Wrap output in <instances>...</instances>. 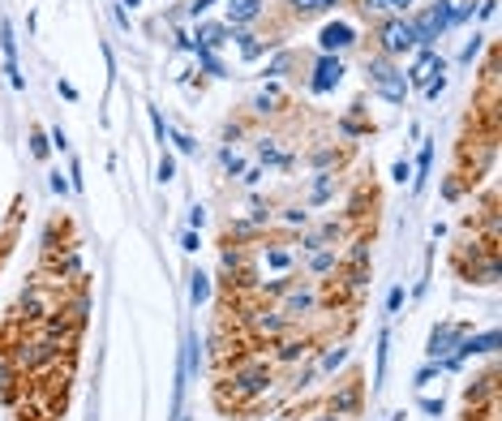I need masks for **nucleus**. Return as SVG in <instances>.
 <instances>
[{
	"label": "nucleus",
	"instance_id": "1",
	"mask_svg": "<svg viewBox=\"0 0 502 421\" xmlns=\"http://www.w3.org/2000/svg\"><path fill=\"white\" fill-rule=\"evenodd\" d=\"M365 73H369V86L373 90H378L382 99H387V104H404V95H408V78H404V73H399L391 61H369L365 65Z\"/></svg>",
	"mask_w": 502,
	"mask_h": 421
},
{
	"label": "nucleus",
	"instance_id": "2",
	"mask_svg": "<svg viewBox=\"0 0 502 421\" xmlns=\"http://www.w3.org/2000/svg\"><path fill=\"white\" fill-rule=\"evenodd\" d=\"M446 26H455V5H451V0H438L434 9H425V13L412 22V31H416V43H421V47H434V39H438Z\"/></svg>",
	"mask_w": 502,
	"mask_h": 421
},
{
	"label": "nucleus",
	"instance_id": "3",
	"mask_svg": "<svg viewBox=\"0 0 502 421\" xmlns=\"http://www.w3.org/2000/svg\"><path fill=\"white\" fill-rule=\"evenodd\" d=\"M382 47L391 56H404V52H416V31H412V22H404V17H395V22H387L382 26Z\"/></svg>",
	"mask_w": 502,
	"mask_h": 421
},
{
	"label": "nucleus",
	"instance_id": "4",
	"mask_svg": "<svg viewBox=\"0 0 502 421\" xmlns=\"http://www.w3.org/2000/svg\"><path fill=\"white\" fill-rule=\"evenodd\" d=\"M339 82H343V65H339V56H326V52H322V61L314 65L309 90H314V95H326V90H335Z\"/></svg>",
	"mask_w": 502,
	"mask_h": 421
},
{
	"label": "nucleus",
	"instance_id": "5",
	"mask_svg": "<svg viewBox=\"0 0 502 421\" xmlns=\"http://www.w3.org/2000/svg\"><path fill=\"white\" fill-rule=\"evenodd\" d=\"M460 340H464V327H455V323H442V327H434V335H430V361H446L451 353L460 349Z\"/></svg>",
	"mask_w": 502,
	"mask_h": 421
},
{
	"label": "nucleus",
	"instance_id": "6",
	"mask_svg": "<svg viewBox=\"0 0 502 421\" xmlns=\"http://www.w3.org/2000/svg\"><path fill=\"white\" fill-rule=\"evenodd\" d=\"M236 400H254V395H262L270 387V374H266V365H254V370H236Z\"/></svg>",
	"mask_w": 502,
	"mask_h": 421
},
{
	"label": "nucleus",
	"instance_id": "7",
	"mask_svg": "<svg viewBox=\"0 0 502 421\" xmlns=\"http://www.w3.org/2000/svg\"><path fill=\"white\" fill-rule=\"evenodd\" d=\"M318 43H322V52H326V56H335V52H343V47H353V43H357V31L348 26V22H331V26H322Z\"/></svg>",
	"mask_w": 502,
	"mask_h": 421
},
{
	"label": "nucleus",
	"instance_id": "8",
	"mask_svg": "<svg viewBox=\"0 0 502 421\" xmlns=\"http://www.w3.org/2000/svg\"><path fill=\"white\" fill-rule=\"evenodd\" d=\"M438 73H442V56L434 52V47H421V61L412 65V73H404V78H408V86H412V82L425 86L430 78H438Z\"/></svg>",
	"mask_w": 502,
	"mask_h": 421
},
{
	"label": "nucleus",
	"instance_id": "9",
	"mask_svg": "<svg viewBox=\"0 0 502 421\" xmlns=\"http://www.w3.org/2000/svg\"><path fill=\"white\" fill-rule=\"evenodd\" d=\"M228 22L232 26H249V22H258V13H262V0H228Z\"/></svg>",
	"mask_w": 502,
	"mask_h": 421
},
{
	"label": "nucleus",
	"instance_id": "10",
	"mask_svg": "<svg viewBox=\"0 0 502 421\" xmlns=\"http://www.w3.org/2000/svg\"><path fill=\"white\" fill-rule=\"evenodd\" d=\"M197 361H202V344H197V335L189 331V335H185V365H181V379H189V374H193Z\"/></svg>",
	"mask_w": 502,
	"mask_h": 421
},
{
	"label": "nucleus",
	"instance_id": "11",
	"mask_svg": "<svg viewBox=\"0 0 502 421\" xmlns=\"http://www.w3.org/2000/svg\"><path fill=\"white\" fill-rule=\"evenodd\" d=\"M412 0H365V13H404Z\"/></svg>",
	"mask_w": 502,
	"mask_h": 421
},
{
	"label": "nucleus",
	"instance_id": "12",
	"mask_svg": "<svg viewBox=\"0 0 502 421\" xmlns=\"http://www.w3.org/2000/svg\"><path fill=\"white\" fill-rule=\"evenodd\" d=\"M189 296H193V305H202L207 296H211V280L202 276V271H197V276L189 280Z\"/></svg>",
	"mask_w": 502,
	"mask_h": 421
},
{
	"label": "nucleus",
	"instance_id": "13",
	"mask_svg": "<svg viewBox=\"0 0 502 421\" xmlns=\"http://www.w3.org/2000/svg\"><path fill=\"white\" fill-rule=\"evenodd\" d=\"M387 349H391V335L382 331V335H378V370H373V387H382V374H387Z\"/></svg>",
	"mask_w": 502,
	"mask_h": 421
},
{
	"label": "nucleus",
	"instance_id": "14",
	"mask_svg": "<svg viewBox=\"0 0 502 421\" xmlns=\"http://www.w3.org/2000/svg\"><path fill=\"white\" fill-rule=\"evenodd\" d=\"M280 99H284L280 86H266V90L258 95V112H275V108H280Z\"/></svg>",
	"mask_w": 502,
	"mask_h": 421
},
{
	"label": "nucleus",
	"instance_id": "15",
	"mask_svg": "<svg viewBox=\"0 0 502 421\" xmlns=\"http://www.w3.org/2000/svg\"><path fill=\"white\" fill-rule=\"evenodd\" d=\"M236 43H241V56H245V61H254V56H262V43H258L254 35H236Z\"/></svg>",
	"mask_w": 502,
	"mask_h": 421
},
{
	"label": "nucleus",
	"instance_id": "16",
	"mask_svg": "<svg viewBox=\"0 0 502 421\" xmlns=\"http://www.w3.org/2000/svg\"><path fill=\"white\" fill-rule=\"evenodd\" d=\"M314 305V292H292L288 296V314H305Z\"/></svg>",
	"mask_w": 502,
	"mask_h": 421
},
{
	"label": "nucleus",
	"instance_id": "17",
	"mask_svg": "<svg viewBox=\"0 0 502 421\" xmlns=\"http://www.w3.org/2000/svg\"><path fill=\"white\" fill-rule=\"evenodd\" d=\"M296 5V13H322V9H331L335 0H292Z\"/></svg>",
	"mask_w": 502,
	"mask_h": 421
},
{
	"label": "nucleus",
	"instance_id": "18",
	"mask_svg": "<svg viewBox=\"0 0 502 421\" xmlns=\"http://www.w3.org/2000/svg\"><path fill=\"white\" fill-rule=\"evenodd\" d=\"M430 159H434V146L425 142V151H421V177L412 181V189H421V185H425V177H430Z\"/></svg>",
	"mask_w": 502,
	"mask_h": 421
},
{
	"label": "nucleus",
	"instance_id": "19",
	"mask_svg": "<svg viewBox=\"0 0 502 421\" xmlns=\"http://www.w3.org/2000/svg\"><path fill=\"white\" fill-rule=\"evenodd\" d=\"M155 177H159L163 185H168L172 177H177V164H172V155H163V159H159V172H155Z\"/></svg>",
	"mask_w": 502,
	"mask_h": 421
},
{
	"label": "nucleus",
	"instance_id": "20",
	"mask_svg": "<svg viewBox=\"0 0 502 421\" xmlns=\"http://www.w3.org/2000/svg\"><path fill=\"white\" fill-rule=\"evenodd\" d=\"M197 61H202V69H207V73H215V78H223V65H219L211 52H197Z\"/></svg>",
	"mask_w": 502,
	"mask_h": 421
},
{
	"label": "nucleus",
	"instance_id": "21",
	"mask_svg": "<svg viewBox=\"0 0 502 421\" xmlns=\"http://www.w3.org/2000/svg\"><path fill=\"white\" fill-rule=\"evenodd\" d=\"M343 357H348V349H331L322 357V370H335V365H343Z\"/></svg>",
	"mask_w": 502,
	"mask_h": 421
},
{
	"label": "nucleus",
	"instance_id": "22",
	"mask_svg": "<svg viewBox=\"0 0 502 421\" xmlns=\"http://www.w3.org/2000/svg\"><path fill=\"white\" fill-rule=\"evenodd\" d=\"M47 146H52V142H47L43 134H31V151H35V159H43V155H47Z\"/></svg>",
	"mask_w": 502,
	"mask_h": 421
},
{
	"label": "nucleus",
	"instance_id": "23",
	"mask_svg": "<svg viewBox=\"0 0 502 421\" xmlns=\"http://www.w3.org/2000/svg\"><path fill=\"white\" fill-rule=\"evenodd\" d=\"M172 142H177V151H185V155H193V151H197V142H193V138H185V134H172Z\"/></svg>",
	"mask_w": 502,
	"mask_h": 421
},
{
	"label": "nucleus",
	"instance_id": "24",
	"mask_svg": "<svg viewBox=\"0 0 502 421\" xmlns=\"http://www.w3.org/2000/svg\"><path fill=\"white\" fill-rule=\"evenodd\" d=\"M150 125H155V138H159V142L168 138V125H163V116H159L155 108H150Z\"/></svg>",
	"mask_w": 502,
	"mask_h": 421
},
{
	"label": "nucleus",
	"instance_id": "25",
	"mask_svg": "<svg viewBox=\"0 0 502 421\" xmlns=\"http://www.w3.org/2000/svg\"><path fill=\"white\" fill-rule=\"evenodd\" d=\"M353 404H357V387H348L339 400H335V408H353Z\"/></svg>",
	"mask_w": 502,
	"mask_h": 421
},
{
	"label": "nucleus",
	"instance_id": "26",
	"mask_svg": "<svg viewBox=\"0 0 502 421\" xmlns=\"http://www.w3.org/2000/svg\"><path fill=\"white\" fill-rule=\"evenodd\" d=\"M399 305H404V288H391V296H387V310H391V314H395V310H399Z\"/></svg>",
	"mask_w": 502,
	"mask_h": 421
},
{
	"label": "nucleus",
	"instance_id": "27",
	"mask_svg": "<svg viewBox=\"0 0 502 421\" xmlns=\"http://www.w3.org/2000/svg\"><path fill=\"white\" fill-rule=\"evenodd\" d=\"M476 52H481V39H476V35H472V43H468V47H464V52H460V61H464V65H468V61H472V56H476Z\"/></svg>",
	"mask_w": 502,
	"mask_h": 421
},
{
	"label": "nucleus",
	"instance_id": "28",
	"mask_svg": "<svg viewBox=\"0 0 502 421\" xmlns=\"http://www.w3.org/2000/svg\"><path fill=\"white\" fill-rule=\"evenodd\" d=\"M331 267H335V254H318L314 258V271H331Z\"/></svg>",
	"mask_w": 502,
	"mask_h": 421
},
{
	"label": "nucleus",
	"instance_id": "29",
	"mask_svg": "<svg viewBox=\"0 0 502 421\" xmlns=\"http://www.w3.org/2000/svg\"><path fill=\"white\" fill-rule=\"evenodd\" d=\"M476 13H481V17H485V22H489V17H494V13H498V0H481V9H476Z\"/></svg>",
	"mask_w": 502,
	"mask_h": 421
},
{
	"label": "nucleus",
	"instance_id": "30",
	"mask_svg": "<svg viewBox=\"0 0 502 421\" xmlns=\"http://www.w3.org/2000/svg\"><path fill=\"white\" fill-rule=\"evenodd\" d=\"M408 177H412V168H408V164H404V159H399V164H395V181H399V185H404V181H408Z\"/></svg>",
	"mask_w": 502,
	"mask_h": 421
},
{
	"label": "nucleus",
	"instance_id": "31",
	"mask_svg": "<svg viewBox=\"0 0 502 421\" xmlns=\"http://www.w3.org/2000/svg\"><path fill=\"white\" fill-rule=\"evenodd\" d=\"M189 224H193V228H202V224H207V211H202V207H193V211H189Z\"/></svg>",
	"mask_w": 502,
	"mask_h": 421
},
{
	"label": "nucleus",
	"instance_id": "32",
	"mask_svg": "<svg viewBox=\"0 0 502 421\" xmlns=\"http://www.w3.org/2000/svg\"><path fill=\"white\" fill-rule=\"evenodd\" d=\"M223 168H228V172H241V159H236L232 151H223Z\"/></svg>",
	"mask_w": 502,
	"mask_h": 421
},
{
	"label": "nucleus",
	"instance_id": "33",
	"mask_svg": "<svg viewBox=\"0 0 502 421\" xmlns=\"http://www.w3.org/2000/svg\"><path fill=\"white\" fill-rule=\"evenodd\" d=\"M56 90H60L65 99H78V86H73V82H56Z\"/></svg>",
	"mask_w": 502,
	"mask_h": 421
},
{
	"label": "nucleus",
	"instance_id": "34",
	"mask_svg": "<svg viewBox=\"0 0 502 421\" xmlns=\"http://www.w3.org/2000/svg\"><path fill=\"white\" fill-rule=\"evenodd\" d=\"M211 5H215V0H193V5H189V13H193V17H197V13H207V9H211Z\"/></svg>",
	"mask_w": 502,
	"mask_h": 421
},
{
	"label": "nucleus",
	"instance_id": "35",
	"mask_svg": "<svg viewBox=\"0 0 502 421\" xmlns=\"http://www.w3.org/2000/svg\"><path fill=\"white\" fill-rule=\"evenodd\" d=\"M52 189H56V193H69V181L60 177V172H52Z\"/></svg>",
	"mask_w": 502,
	"mask_h": 421
},
{
	"label": "nucleus",
	"instance_id": "36",
	"mask_svg": "<svg viewBox=\"0 0 502 421\" xmlns=\"http://www.w3.org/2000/svg\"><path fill=\"white\" fill-rule=\"evenodd\" d=\"M421 408H425V413H434V417H438V413H442V400H421Z\"/></svg>",
	"mask_w": 502,
	"mask_h": 421
},
{
	"label": "nucleus",
	"instance_id": "37",
	"mask_svg": "<svg viewBox=\"0 0 502 421\" xmlns=\"http://www.w3.org/2000/svg\"><path fill=\"white\" fill-rule=\"evenodd\" d=\"M387 421H399V417H387Z\"/></svg>",
	"mask_w": 502,
	"mask_h": 421
}]
</instances>
